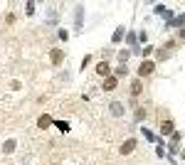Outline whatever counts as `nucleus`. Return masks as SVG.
<instances>
[{
    "label": "nucleus",
    "instance_id": "f257e3e1",
    "mask_svg": "<svg viewBox=\"0 0 185 165\" xmlns=\"http://www.w3.org/2000/svg\"><path fill=\"white\" fill-rule=\"evenodd\" d=\"M133 148H136V140L131 138V140H126V143H123V148H121V153H123V155H128V153H131Z\"/></svg>",
    "mask_w": 185,
    "mask_h": 165
},
{
    "label": "nucleus",
    "instance_id": "f03ea898",
    "mask_svg": "<svg viewBox=\"0 0 185 165\" xmlns=\"http://www.w3.org/2000/svg\"><path fill=\"white\" fill-rule=\"evenodd\" d=\"M116 84H119V81H116L114 77H109V79L104 81V91H114V89H116Z\"/></svg>",
    "mask_w": 185,
    "mask_h": 165
},
{
    "label": "nucleus",
    "instance_id": "7ed1b4c3",
    "mask_svg": "<svg viewBox=\"0 0 185 165\" xmlns=\"http://www.w3.org/2000/svg\"><path fill=\"white\" fill-rule=\"evenodd\" d=\"M151 71H153V62H143L141 69H138V74H151Z\"/></svg>",
    "mask_w": 185,
    "mask_h": 165
},
{
    "label": "nucleus",
    "instance_id": "20e7f679",
    "mask_svg": "<svg viewBox=\"0 0 185 165\" xmlns=\"http://www.w3.org/2000/svg\"><path fill=\"white\" fill-rule=\"evenodd\" d=\"M141 89H143V86H141V81L136 79V81H133V86H131V94H133V96H138V94H141Z\"/></svg>",
    "mask_w": 185,
    "mask_h": 165
},
{
    "label": "nucleus",
    "instance_id": "39448f33",
    "mask_svg": "<svg viewBox=\"0 0 185 165\" xmlns=\"http://www.w3.org/2000/svg\"><path fill=\"white\" fill-rule=\"evenodd\" d=\"M160 133H173V123H170V121H165V123L160 126Z\"/></svg>",
    "mask_w": 185,
    "mask_h": 165
},
{
    "label": "nucleus",
    "instance_id": "423d86ee",
    "mask_svg": "<svg viewBox=\"0 0 185 165\" xmlns=\"http://www.w3.org/2000/svg\"><path fill=\"white\" fill-rule=\"evenodd\" d=\"M111 114H114V116H121V114H123L121 104H111Z\"/></svg>",
    "mask_w": 185,
    "mask_h": 165
},
{
    "label": "nucleus",
    "instance_id": "0eeeda50",
    "mask_svg": "<svg viewBox=\"0 0 185 165\" xmlns=\"http://www.w3.org/2000/svg\"><path fill=\"white\" fill-rule=\"evenodd\" d=\"M96 71H99V74H104V77H106V74H109V64H106V62H101V64L96 67Z\"/></svg>",
    "mask_w": 185,
    "mask_h": 165
},
{
    "label": "nucleus",
    "instance_id": "6e6552de",
    "mask_svg": "<svg viewBox=\"0 0 185 165\" xmlns=\"http://www.w3.org/2000/svg\"><path fill=\"white\" fill-rule=\"evenodd\" d=\"M3 150H5V153H12V150H15V140H8Z\"/></svg>",
    "mask_w": 185,
    "mask_h": 165
},
{
    "label": "nucleus",
    "instance_id": "1a4fd4ad",
    "mask_svg": "<svg viewBox=\"0 0 185 165\" xmlns=\"http://www.w3.org/2000/svg\"><path fill=\"white\" fill-rule=\"evenodd\" d=\"M59 59H62V52H57V49H54V52H52V62H54V64H57Z\"/></svg>",
    "mask_w": 185,
    "mask_h": 165
},
{
    "label": "nucleus",
    "instance_id": "9d476101",
    "mask_svg": "<svg viewBox=\"0 0 185 165\" xmlns=\"http://www.w3.org/2000/svg\"><path fill=\"white\" fill-rule=\"evenodd\" d=\"M40 126H49V116H42L40 118Z\"/></svg>",
    "mask_w": 185,
    "mask_h": 165
}]
</instances>
